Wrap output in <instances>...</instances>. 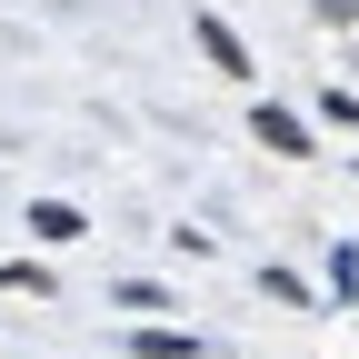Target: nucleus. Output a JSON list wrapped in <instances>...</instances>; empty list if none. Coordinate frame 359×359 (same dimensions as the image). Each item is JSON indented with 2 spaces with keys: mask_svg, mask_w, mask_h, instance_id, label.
Wrapping results in <instances>:
<instances>
[{
  "mask_svg": "<svg viewBox=\"0 0 359 359\" xmlns=\"http://www.w3.org/2000/svg\"><path fill=\"white\" fill-rule=\"evenodd\" d=\"M259 140H269V150H280V160H299V150H309V130H299L290 110H259Z\"/></svg>",
  "mask_w": 359,
  "mask_h": 359,
  "instance_id": "f03ea898",
  "label": "nucleus"
},
{
  "mask_svg": "<svg viewBox=\"0 0 359 359\" xmlns=\"http://www.w3.org/2000/svg\"><path fill=\"white\" fill-rule=\"evenodd\" d=\"M30 230H40V240H70L80 210H70V200H30Z\"/></svg>",
  "mask_w": 359,
  "mask_h": 359,
  "instance_id": "7ed1b4c3",
  "label": "nucleus"
},
{
  "mask_svg": "<svg viewBox=\"0 0 359 359\" xmlns=\"http://www.w3.org/2000/svg\"><path fill=\"white\" fill-rule=\"evenodd\" d=\"M130 349H140V359H190L200 339H190V330H140V339H130Z\"/></svg>",
  "mask_w": 359,
  "mask_h": 359,
  "instance_id": "20e7f679",
  "label": "nucleus"
},
{
  "mask_svg": "<svg viewBox=\"0 0 359 359\" xmlns=\"http://www.w3.org/2000/svg\"><path fill=\"white\" fill-rule=\"evenodd\" d=\"M200 50H210L219 70H230V80H250V40H240L230 20H200Z\"/></svg>",
  "mask_w": 359,
  "mask_h": 359,
  "instance_id": "f257e3e1",
  "label": "nucleus"
},
{
  "mask_svg": "<svg viewBox=\"0 0 359 359\" xmlns=\"http://www.w3.org/2000/svg\"><path fill=\"white\" fill-rule=\"evenodd\" d=\"M320 120H330V130H359V100H349V90H330V100H320Z\"/></svg>",
  "mask_w": 359,
  "mask_h": 359,
  "instance_id": "39448f33",
  "label": "nucleus"
}]
</instances>
